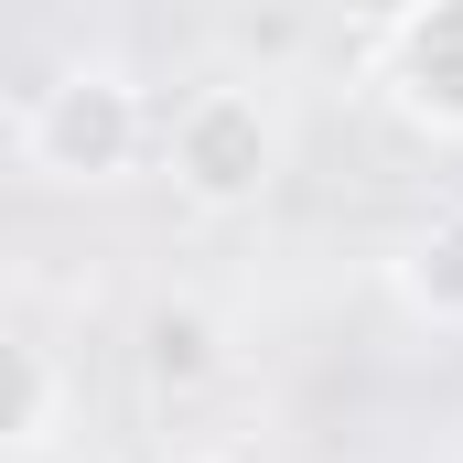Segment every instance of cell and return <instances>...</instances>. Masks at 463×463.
<instances>
[{
    "label": "cell",
    "instance_id": "5",
    "mask_svg": "<svg viewBox=\"0 0 463 463\" xmlns=\"http://www.w3.org/2000/svg\"><path fill=\"white\" fill-rule=\"evenodd\" d=\"M388 291H399V313H410V324L463 335V227H420V237H399Z\"/></svg>",
    "mask_w": 463,
    "mask_h": 463
},
{
    "label": "cell",
    "instance_id": "1",
    "mask_svg": "<svg viewBox=\"0 0 463 463\" xmlns=\"http://www.w3.org/2000/svg\"><path fill=\"white\" fill-rule=\"evenodd\" d=\"M151 151V98L129 65H65L22 109V162L43 184H129Z\"/></svg>",
    "mask_w": 463,
    "mask_h": 463
},
{
    "label": "cell",
    "instance_id": "2",
    "mask_svg": "<svg viewBox=\"0 0 463 463\" xmlns=\"http://www.w3.org/2000/svg\"><path fill=\"white\" fill-rule=\"evenodd\" d=\"M162 173L184 205L205 216H248L269 184H280V109L259 87H194L173 129H162Z\"/></svg>",
    "mask_w": 463,
    "mask_h": 463
},
{
    "label": "cell",
    "instance_id": "4",
    "mask_svg": "<svg viewBox=\"0 0 463 463\" xmlns=\"http://www.w3.org/2000/svg\"><path fill=\"white\" fill-rule=\"evenodd\" d=\"M216 366H227V324H216L205 302H162V313L140 324V377H151L162 399H194Z\"/></svg>",
    "mask_w": 463,
    "mask_h": 463
},
{
    "label": "cell",
    "instance_id": "6",
    "mask_svg": "<svg viewBox=\"0 0 463 463\" xmlns=\"http://www.w3.org/2000/svg\"><path fill=\"white\" fill-rule=\"evenodd\" d=\"M11 463H43L54 453V431H65V366L54 345H11Z\"/></svg>",
    "mask_w": 463,
    "mask_h": 463
},
{
    "label": "cell",
    "instance_id": "3",
    "mask_svg": "<svg viewBox=\"0 0 463 463\" xmlns=\"http://www.w3.org/2000/svg\"><path fill=\"white\" fill-rule=\"evenodd\" d=\"M388 98L410 129L463 140V0H410L388 33Z\"/></svg>",
    "mask_w": 463,
    "mask_h": 463
}]
</instances>
